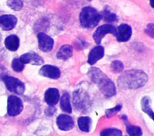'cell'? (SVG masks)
<instances>
[{"label": "cell", "instance_id": "30", "mask_svg": "<svg viewBox=\"0 0 154 136\" xmlns=\"http://www.w3.org/2000/svg\"><path fill=\"white\" fill-rule=\"evenodd\" d=\"M0 39H1V35H0Z\"/></svg>", "mask_w": 154, "mask_h": 136}, {"label": "cell", "instance_id": "5", "mask_svg": "<svg viewBox=\"0 0 154 136\" xmlns=\"http://www.w3.org/2000/svg\"><path fill=\"white\" fill-rule=\"evenodd\" d=\"M2 79L8 90L18 95L23 94L26 87H25V84L21 80L16 79L15 77L8 76V75H5Z\"/></svg>", "mask_w": 154, "mask_h": 136}, {"label": "cell", "instance_id": "6", "mask_svg": "<svg viewBox=\"0 0 154 136\" xmlns=\"http://www.w3.org/2000/svg\"><path fill=\"white\" fill-rule=\"evenodd\" d=\"M23 109V101L16 95H10L8 98L7 112L9 116H16L21 113Z\"/></svg>", "mask_w": 154, "mask_h": 136}, {"label": "cell", "instance_id": "16", "mask_svg": "<svg viewBox=\"0 0 154 136\" xmlns=\"http://www.w3.org/2000/svg\"><path fill=\"white\" fill-rule=\"evenodd\" d=\"M5 45L9 51L15 52L19 47V38L17 35H11L5 39Z\"/></svg>", "mask_w": 154, "mask_h": 136}, {"label": "cell", "instance_id": "20", "mask_svg": "<svg viewBox=\"0 0 154 136\" xmlns=\"http://www.w3.org/2000/svg\"><path fill=\"white\" fill-rule=\"evenodd\" d=\"M141 108L142 110L147 115H149L152 119H154L153 115V111H152V108H151V99L148 96H145L143 97L141 101Z\"/></svg>", "mask_w": 154, "mask_h": 136}, {"label": "cell", "instance_id": "27", "mask_svg": "<svg viewBox=\"0 0 154 136\" xmlns=\"http://www.w3.org/2000/svg\"><path fill=\"white\" fill-rule=\"evenodd\" d=\"M122 108V105H117L116 106H115L112 108H109V109H107L106 111V115L107 118H110L112 116H113L114 115L117 114Z\"/></svg>", "mask_w": 154, "mask_h": 136}, {"label": "cell", "instance_id": "12", "mask_svg": "<svg viewBox=\"0 0 154 136\" xmlns=\"http://www.w3.org/2000/svg\"><path fill=\"white\" fill-rule=\"evenodd\" d=\"M39 74L42 76L53 79H58L60 77L61 72L60 68L50 65H43L39 70Z\"/></svg>", "mask_w": 154, "mask_h": 136}, {"label": "cell", "instance_id": "14", "mask_svg": "<svg viewBox=\"0 0 154 136\" xmlns=\"http://www.w3.org/2000/svg\"><path fill=\"white\" fill-rule=\"evenodd\" d=\"M60 92L57 89L50 88L45 93V101L50 106H54L60 100Z\"/></svg>", "mask_w": 154, "mask_h": 136}, {"label": "cell", "instance_id": "26", "mask_svg": "<svg viewBox=\"0 0 154 136\" xmlns=\"http://www.w3.org/2000/svg\"><path fill=\"white\" fill-rule=\"evenodd\" d=\"M12 68L16 72H22L24 68V64L21 62L20 59L16 58L12 60Z\"/></svg>", "mask_w": 154, "mask_h": 136}, {"label": "cell", "instance_id": "7", "mask_svg": "<svg viewBox=\"0 0 154 136\" xmlns=\"http://www.w3.org/2000/svg\"><path fill=\"white\" fill-rule=\"evenodd\" d=\"M116 32V29L113 26H112V25H103V26H100L99 28H97V29L96 30V32L93 34V38H94L96 43L100 45L101 43V41L103 39V38L106 35H107L109 33L115 35Z\"/></svg>", "mask_w": 154, "mask_h": 136}, {"label": "cell", "instance_id": "25", "mask_svg": "<svg viewBox=\"0 0 154 136\" xmlns=\"http://www.w3.org/2000/svg\"><path fill=\"white\" fill-rule=\"evenodd\" d=\"M110 68L112 72H113L114 73H119V72H123V68H124V65L122 63V62L118 61V60H116L113 61L110 65Z\"/></svg>", "mask_w": 154, "mask_h": 136}, {"label": "cell", "instance_id": "23", "mask_svg": "<svg viewBox=\"0 0 154 136\" xmlns=\"http://www.w3.org/2000/svg\"><path fill=\"white\" fill-rule=\"evenodd\" d=\"M7 5L15 11H19L23 9V2L22 0H8Z\"/></svg>", "mask_w": 154, "mask_h": 136}, {"label": "cell", "instance_id": "19", "mask_svg": "<svg viewBox=\"0 0 154 136\" xmlns=\"http://www.w3.org/2000/svg\"><path fill=\"white\" fill-rule=\"evenodd\" d=\"M78 125L81 131L84 132H89L91 129L92 119L88 116H82L78 119Z\"/></svg>", "mask_w": 154, "mask_h": 136}, {"label": "cell", "instance_id": "2", "mask_svg": "<svg viewBox=\"0 0 154 136\" xmlns=\"http://www.w3.org/2000/svg\"><path fill=\"white\" fill-rule=\"evenodd\" d=\"M89 75L91 80L100 88L102 93L107 97H112L116 93V88L113 83L106 74L102 72L101 70L97 68H90L89 72Z\"/></svg>", "mask_w": 154, "mask_h": 136}, {"label": "cell", "instance_id": "1", "mask_svg": "<svg viewBox=\"0 0 154 136\" xmlns=\"http://www.w3.org/2000/svg\"><path fill=\"white\" fill-rule=\"evenodd\" d=\"M148 81V76L142 70H128L118 79V86L122 89H137L143 87Z\"/></svg>", "mask_w": 154, "mask_h": 136}, {"label": "cell", "instance_id": "9", "mask_svg": "<svg viewBox=\"0 0 154 136\" xmlns=\"http://www.w3.org/2000/svg\"><path fill=\"white\" fill-rule=\"evenodd\" d=\"M58 128L62 131H69L74 127V121L71 116L65 114H62L58 116L56 119Z\"/></svg>", "mask_w": 154, "mask_h": 136}, {"label": "cell", "instance_id": "17", "mask_svg": "<svg viewBox=\"0 0 154 136\" xmlns=\"http://www.w3.org/2000/svg\"><path fill=\"white\" fill-rule=\"evenodd\" d=\"M72 53L73 49L72 46L69 45H64L60 48L56 56L59 59L67 60L72 56Z\"/></svg>", "mask_w": 154, "mask_h": 136}, {"label": "cell", "instance_id": "4", "mask_svg": "<svg viewBox=\"0 0 154 136\" xmlns=\"http://www.w3.org/2000/svg\"><path fill=\"white\" fill-rule=\"evenodd\" d=\"M73 105L75 109L80 112H87L91 106V101L87 92L82 90H76L73 93Z\"/></svg>", "mask_w": 154, "mask_h": 136}, {"label": "cell", "instance_id": "13", "mask_svg": "<svg viewBox=\"0 0 154 136\" xmlns=\"http://www.w3.org/2000/svg\"><path fill=\"white\" fill-rule=\"evenodd\" d=\"M17 23V19L12 15H3L0 16V28L2 29L9 31L15 28Z\"/></svg>", "mask_w": 154, "mask_h": 136}, {"label": "cell", "instance_id": "11", "mask_svg": "<svg viewBox=\"0 0 154 136\" xmlns=\"http://www.w3.org/2000/svg\"><path fill=\"white\" fill-rule=\"evenodd\" d=\"M20 60L24 65L32 64L35 65H40L44 62L43 59L35 52H29L22 55Z\"/></svg>", "mask_w": 154, "mask_h": 136}, {"label": "cell", "instance_id": "31", "mask_svg": "<svg viewBox=\"0 0 154 136\" xmlns=\"http://www.w3.org/2000/svg\"><path fill=\"white\" fill-rule=\"evenodd\" d=\"M89 1H91V0H89Z\"/></svg>", "mask_w": 154, "mask_h": 136}, {"label": "cell", "instance_id": "15", "mask_svg": "<svg viewBox=\"0 0 154 136\" xmlns=\"http://www.w3.org/2000/svg\"><path fill=\"white\" fill-rule=\"evenodd\" d=\"M104 56V48L101 45H98L93 48L89 54L88 57V63L89 65H94L97 61L100 60Z\"/></svg>", "mask_w": 154, "mask_h": 136}, {"label": "cell", "instance_id": "21", "mask_svg": "<svg viewBox=\"0 0 154 136\" xmlns=\"http://www.w3.org/2000/svg\"><path fill=\"white\" fill-rule=\"evenodd\" d=\"M124 120L125 122H126V131H127L128 134H130V136H142V129L140 128L139 126L133 125L130 124V123L127 122V119H126L125 116Z\"/></svg>", "mask_w": 154, "mask_h": 136}, {"label": "cell", "instance_id": "8", "mask_svg": "<svg viewBox=\"0 0 154 136\" xmlns=\"http://www.w3.org/2000/svg\"><path fill=\"white\" fill-rule=\"evenodd\" d=\"M37 38H38V47L42 52L48 53L53 49L54 41L51 37L43 32H39L37 35Z\"/></svg>", "mask_w": 154, "mask_h": 136}, {"label": "cell", "instance_id": "22", "mask_svg": "<svg viewBox=\"0 0 154 136\" xmlns=\"http://www.w3.org/2000/svg\"><path fill=\"white\" fill-rule=\"evenodd\" d=\"M122 131L117 128H109L103 129L100 132V136H122Z\"/></svg>", "mask_w": 154, "mask_h": 136}, {"label": "cell", "instance_id": "28", "mask_svg": "<svg viewBox=\"0 0 154 136\" xmlns=\"http://www.w3.org/2000/svg\"><path fill=\"white\" fill-rule=\"evenodd\" d=\"M56 108H55L54 106H50V105H49V107L46 109L45 113H46V115H47V116H52V115L56 112Z\"/></svg>", "mask_w": 154, "mask_h": 136}, {"label": "cell", "instance_id": "24", "mask_svg": "<svg viewBox=\"0 0 154 136\" xmlns=\"http://www.w3.org/2000/svg\"><path fill=\"white\" fill-rule=\"evenodd\" d=\"M102 17H103L104 20L106 22H108V23H113V22L118 21V17L116 16V15L115 13L109 12L107 9L103 11Z\"/></svg>", "mask_w": 154, "mask_h": 136}, {"label": "cell", "instance_id": "10", "mask_svg": "<svg viewBox=\"0 0 154 136\" xmlns=\"http://www.w3.org/2000/svg\"><path fill=\"white\" fill-rule=\"evenodd\" d=\"M118 42H127L130 40L132 35V28L127 24L120 25L114 35Z\"/></svg>", "mask_w": 154, "mask_h": 136}, {"label": "cell", "instance_id": "29", "mask_svg": "<svg viewBox=\"0 0 154 136\" xmlns=\"http://www.w3.org/2000/svg\"><path fill=\"white\" fill-rule=\"evenodd\" d=\"M150 3H151V6L153 7V5H152V0H150Z\"/></svg>", "mask_w": 154, "mask_h": 136}, {"label": "cell", "instance_id": "3", "mask_svg": "<svg viewBox=\"0 0 154 136\" xmlns=\"http://www.w3.org/2000/svg\"><path fill=\"white\" fill-rule=\"evenodd\" d=\"M102 19V15L96 9L86 6L82 9L79 15V21L83 28L91 29L96 26Z\"/></svg>", "mask_w": 154, "mask_h": 136}, {"label": "cell", "instance_id": "18", "mask_svg": "<svg viewBox=\"0 0 154 136\" xmlns=\"http://www.w3.org/2000/svg\"><path fill=\"white\" fill-rule=\"evenodd\" d=\"M60 108L63 112L66 113H72V106L70 104V96L69 93L65 92L60 98Z\"/></svg>", "mask_w": 154, "mask_h": 136}]
</instances>
